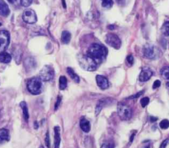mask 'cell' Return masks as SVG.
<instances>
[{
	"label": "cell",
	"mask_w": 169,
	"mask_h": 148,
	"mask_svg": "<svg viewBox=\"0 0 169 148\" xmlns=\"http://www.w3.org/2000/svg\"><path fill=\"white\" fill-rule=\"evenodd\" d=\"M107 54V48L104 46L97 43L91 44L87 51V55L93 58L97 64L102 62Z\"/></svg>",
	"instance_id": "6da1fadb"
},
{
	"label": "cell",
	"mask_w": 169,
	"mask_h": 148,
	"mask_svg": "<svg viewBox=\"0 0 169 148\" xmlns=\"http://www.w3.org/2000/svg\"><path fill=\"white\" fill-rule=\"evenodd\" d=\"M77 59L79 65L84 70L93 72L97 70L98 64L87 54V55H79L78 56Z\"/></svg>",
	"instance_id": "7a4b0ae2"
},
{
	"label": "cell",
	"mask_w": 169,
	"mask_h": 148,
	"mask_svg": "<svg viewBox=\"0 0 169 148\" xmlns=\"http://www.w3.org/2000/svg\"><path fill=\"white\" fill-rule=\"evenodd\" d=\"M27 89L32 95L41 94L42 91V80L39 77H32L27 81Z\"/></svg>",
	"instance_id": "3957f363"
},
{
	"label": "cell",
	"mask_w": 169,
	"mask_h": 148,
	"mask_svg": "<svg viewBox=\"0 0 169 148\" xmlns=\"http://www.w3.org/2000/svg\"><path fill=\"white\" fill-rule=\"evenodd\" d=\"M143 52L144 56L150 60H155L161 55L159 49L152 44H146L143 46Z\"/></svg>",
	"instance_id": "277c9868"
},
{
	"label": "cell",
	"mask_w": 169,
	"mask_h": 148,
	"mask_svg": "<svg viewBox=\"0 0 169 148\" xmlns=\"http://www.w3.org/2000/svg\"><path fill=\"white\" fill-rule=\"evenodd\" d=\"M118 116L122 120H128L132 116V108L122 102H119L117 106Z\"/></svg>",
	"instance_id": "5b68a950"
},
{
	"label": "cell",
	"mask_w": 169,
	"mask_h": 148,
	"mask_svg": "<svg viewBox=\"0 0 169 148\" xmlns=\"http://www.w3.org/2000/svg\"><path fill=\"white\" fill-rule=\"evenodd\" d=\"M54 77V70L50 66H44L39 73V78L42 81H49L52 80Z\"/></svg>",
	"instance_id": "8992f818"
},
{
	"label": "cell",
	"mask_w": 169,
	"mask_h": 148,
	"mask_svg": "<svg viewBox=\"0 0 169 148\" xmlns=\"http://www.w3.org/2000/svg\"><path fill=\"white\" fill-rule=\"evenodd\" d=\"M105 42L108 45L116 49V50H118L122 45L120 38L116 34L112 33H109L106 34L105 37Z\"/></svg>",
	"instance_id": "52a82bcc"
},
{
	"label": "cell",
	"mask_w": 169,
	"mask_h": 148,
	"mask_svg": "<svg viewBox=\"0 0 169 148\" xmlns=\"http://www.w3.org/2000/svg\"><path fill=\"white\" fill-rule=\"evenodd\" d=\"M23 21L28 24H34L37 21V14L31 9H27L23 13Z\"/></svg>",
	"instance_id": "ba28073f"
},
{
	"label": "cell",
	"mask_w": 169,
	"mask_h": 148,
	"mask_svg": "<svg viewBox=\"0 0 169 148\" xmlns=\"http://www.w3.org/2000/svg\"><path fill=\"white\" fill-rule=\"evenodd\" d=\"M10 43V35L7 31H0V49L4 50L8 48Z\"/></svg>",
	"instance_id": "9c48e42d"
},
{
	"label": "cell",
	"mask_w": 169,
	"mask_h": 148,
	"mask_svg": "<svg viewBox=\"0 0 169 148\" xmlns=\"http://www.w3.org/2000/svg\"><path fill=\"white\" fill-rule=\"evenodd\" d=\"M153 76V72L149 67H144L140 74L139 80L141 82H145L150 80Z\"/></svg>",
	"instance_id": "30bf717a"
},
{
	"label": "cell",
	"mask_w": 169,
	"mask_h": 148,
	"mask_svg": "<svg viewBox=\"0 0 169 148\" xmlns=\"http://www.w3.org/2000/svg\"><path fill=\"white\" fill-rule=\"evenodd\" d=\"M96 81L97 85L100 87L101 89L104 90L108 88L109 82L106 77L101 75H98L96 77Z\"/></svg>",
	"instance_id": "8fae6325"
},
{
	"label": "cell",
	"mask_w": 169,
	"mask_h": 148,
	"mask_svg": "<svg viewBox=\"0 0 169 148\" xmlns=\"http://www.w3.org/2000/svg\"><path fill=\"white\" fill-rule=\"evenodd\" d=\"M24 67H25L26 71L29 72H32L34 70V68L36 67L37 63L34 58L29 57V58H27L26 60H24Z\"/></svg>",
	"instance_id": "7c38bea8"
},
{
	"label": "cell",
	"mask_w": 169,
	"mask_h": 148,
	"mask_svg": "<svg viewBox=\"0 0 169 148\" xmlns=\"http://www.w3.org/2000/svg\"><path fill=\"white\" fill-rule=\"evenodd\" d=\"M60 142V128L59 126H55L54 127V148H59Z\"/></svg>",
	"instance_id": "4fadbf2b"
},
{
	"label": "cell",
	"mask_w": 169,
	"mask_h": 148,
	"mask_svg": "<svg viewBox=\"0 0 169 148\" xmlns=\"http://www.w3.org/2000/svg\"><path fill=\"white\" fill-rule=\"evenodd\" d=\"M10 13V9L8 5L4 0H0V15L3 17H7Z\"/></svg>",
	"instance_id": "5bb4252c"
},
{
	"label": "cell",
	"mask_w": 169,
	"mask_h": 148,
	"mask_svg": "<svg viewBox=\"0 0 169 148\" xmlns=\"http://www.w3.org/2000/svg\"><path fill=\"white\" fill-rule=\"evenodd\" d=\"M80 127L81 130L84 132H89L91 130V124L89 120H87L85 118L83 117L80 120Z\"/></svg>",
	"instance_id": "9a60e30c"
},
{
	"label": "cell",
	"mask_w": 169,
	"mask_h": 148,
	"mask_svg": "<svg viewBox=\"0 0 169 148\" xmlns=\"http://www.w3.org/2000/svg\"><path fill=\"white\" fill-rule=\"evenodd\" d=\"M10 139L9 132L6 128L0 129V143L8 141Z\"/></svg>",
	"instance_id": "2e32d148"
},
{
	"label": "cell",
	"mask_w": 169,
	"mask_h": 148,
	"mask_svg": "<svg viewBox=\"0 0 169 148\" xmlns=\"http://www.w3.org/2000/svg\"><path fill=\"white\" fill-rule=\"evenodd\" d=\"M20 107H21V109L23 111V115L24 117V119L25 120V121L28 122L29 119V113H28L27 104L26 103V102L22 101L20 102Z\"/></svg>",
	"instance_id": "e0dca14e"
},
{
	"label": "cell",
	"mask_w": 169,
	"mask_h": 148,
	"mask_svg": "<svg viewBox=\"0 0 169 148\" xmlns=\"http://www.w3.org/2000/svg\"><path fill=\"white\" fill-rule=\"evenodd\" d=\"M108 98H104V99H101L98 101V104L97 105L96 108H95V115H98L101 110L102 109V108L106 105L108 103Z\"/></svg>",
	"instance_id": "ac0fdd59"
},
{
	"label": "cell",
	"mask_w": 169,
	"mask_h": 148,
	"mask_svg": "<svg viewBox=\"0 0 169 148\" xmlns=\"http://www.w3.org/2000/svg\"><path fill=\"white\" fill-rule=\"evenodd\" d=\"M11 61V54L6 52H2L0 53V62L3 63H8Z\"/></svg>",
	"instance_id": "d6986e66"
},
{
	"label": "cell",
	"mask_w": 169,
	"mask_h": 148,
	"mask_svg": "<svg viewBox=\"0 0 169 148\" xmlns=\"http://www.w3.org/2000/svg\"><path fill=\"white\" fill-rule=\"evenodd\" d=\"M71 38H72V35L71 33H69L67 31H63L62 33V43L67 44H68L71 41Z\"/></svg>",
	"instance_id": "ffe728a7"
},
{
	"label": "cell",
	"mask_w": 169,
	"mask_h": 148,
	"mask_svg": "<svg viewBox=\"0 0 169 148\" xmlns=\"http://www.w3.org/2000/svg\"><path fill=\"white\" fill-rule=\"evenodd\" d=\"M67 72L68 73V75L69 76V77H70L74 81H75L76 83H79V81H80V79H79V77L75 73V72L73 71L72 68L67 67Z\"/></svg>",
	"instance_id": "44dd1931"
},
{
	"label": "cell",
	"mask_w": 169,
	"mask_h": 148,
	"mask_svg": "<svg viewBox=\"0 0 169 148\" xmlns=\"http://www.w3.org/2000/svg\"><path fill=\"white\" fill-rule=\"evenodd\" d=\"M67 80L65 76H60L59 79V87L60 90H64L67 87Z\"/></svg>",
	"instance_id": "7402d4cb"
},
{
	"label": "cell",
	"mask_w": 169,
	"mask_h": 148,
	"mask_svg": "<svg viewBox=\"0 0 169 148\" xmlns=\"http://www.w3.org/2000/svg\"><path fill=\"white\" fill-rule=\"evenodd\" d=\"M161 75L165 80H169V66L163 67L161 69Z\"/></svg>",
	"instance_id": "603a6c76"
},
{
	"label": "cell",
	"mask_w": 169,
	"mask_h": 148,
	"mask_svg": "<svg viewBox=\"0 0 169 148\" xmlns=\"http://www.w3.org/2000/svg\"><path fill=\"white\" fill-rule=\"evenodd\" d=\"M161 32L165 36H169V21H167L162 24L161 27Z\"/></svg>",
	"instance_id": "cb8c5ba5"
},
{
	"label": "cell",
	"mask_w": 169,
	"mask_h": 148,
	"mask_svg": "<svg viewBox=\"0 0 169 148\" xmlns=\"http://www.w3.org/2000/svg\"><path fill=\"white\" fill-rule=\"evenodd\" d=\"M102 1V7L105 9H110L113 6L112 0H101Z\"/></svg>",
	"instance_id": "d4e9b609"
},
{
	"label": "cell",
	"mask_w": 169,
	"mask_h": 148,
	"mask_svg": "<svg viewBox=\"0 0 169 148\" xmlns=\"http://www.w3.org/2000/svg\"><path fill=\"white\" fill-rule=\"evenodd\" d=\"M159 126L161 128H162V129L163 130L167 129V128L169 127V121L167 119H164L160 122Z\"/></svg>",
	"instance_id": "484cf974"
},
{
	"label": "cell",
	"mask_w": 169,
	"mask_h": 148,
	"mask_svg": "<svg viewBox=\"0 0 169 148\" xmlns=\"http://www.w3.org/2000/svg\"><path fill=\"white\" fill-rule=\"evenodd\" d=\"M45 144L48 148H50L51 147V144H50V135H49V132L47 131L46 136H45Z\"/></svg>",
	"instance_id": "4316f807"
},
{
	"label": "cell",
	"mask_w": 169,
	"mask_h": 148,
	"mask_svg": "<svg viewBox=\"0 0 169 148\" xmlns=\"http://www.w3.org/2000/svg\"><path fill=\"white\" fill-rule=\"evenodd\" d=\"M140 102H141V107L143 108L145 107L149 104V102H150V98H149L148 97H143L141 99Z\"/></svg>",
	"instance_id": "83f0119b"
},
{
	"label": "cell",
	"mask_w": 169,
	"mask_h": 148,
	"mask_svg": "<svg viewBox=\"0 0 169 148\" xmlns=\"http://www.w3.org/2000/svg\"><path fill=\"white\" fill-rule=\"evenodd\" d=\"M32 2V0H21V6L24 7H27L31 6Z\"/></svg>",
	"instance_id": "f1b7e54d"
},
{
	"label": "cell",
	"mask_w": 169,
	"mask_h": 148,
	"mask_svg": "<svg viewBox=\"0 0 169 148\" xmlns=\"http://www.w3.org/2000/svg\"><path fill=\"white\" fill-rule=\"evenodd\" d=\"M101 148H114V144L112 142H105L102 145Z\"/></svg>",
	"instance_id": "f546056e"
},
{
	"label": "cell",
	"mask_w": 169,
	"mask_h": 148,
	"mask_svg": "<svg viewBox=\"0 0 169 148\" xmlns=\"http://www.w3.org/2000/svg\"><path fill=\"white\" fill-rule=\"evenodd\" d=\"M62 97L61 96H58V98H57V101L56 102V104H55V107H54V110L55 111H57L58 108H59V105H60V103L62 102Z\"/></svg>",
	"instance_id": "4dcf8cb0"
},
{
	"label": "cell",
	"mask_w": 169,
	"mask_h": 148,
	"mask_svg": "<svg viewBox=\"0 0 169 148\" xmlns=\"http://www.w3.org/2000/svg\"><path fill=\"white\" fill-rule=\"evenodd\" d=\"M143 93H144V91H141L140 92H138L137 93H136V95H133L130 97H128V98H129V99H133V98H137L138 97H140V96H141L143 94Z\"/></svg>",
	"instance_id": "1f68e13d"
},
{
	"label": "cell",
	"mask_w": 169,
	"mask_h": 148,
	"mask_svg": "<svg viewBox=\"0 0 169 148\" xmlns=\"http://www.w3.org/2000/svg\"><path fill=\"white\" fill-rule=\"evenodd\" d=\"M126 60H127V62H128L129 65H130V66H132L133 65V62H134V59H133V57L132 55L128 56V57L126 58Z\"/></svg>",
	"instance_id": "d6a6232c"
},
{
	"label": "cell",
	"mask_w": 169,
	"mask_h": 148,
	"mask_svg": "<svg viewBox=\"0 0 169 148\" xmlns=\"http://www.w3.org/2000/svg\"><path fill=\"white\" fill-rule=\"evenodd\" d=\"M161 83L159 80L155 81V82L153 83V89H155L158 88L161 86Z\"/></svg>",
	"instance_id": "836d02e7"
},
{
	"label": "cell",
	"mask_w": 169,
	"mask_h": 148,
	"mask_svg": "<svg viewBox=\"0 0 169 148\" xmlns=\"http://www.w3.org/2000/svg\"><path fill=\"white\" fill-rule=\"evenodd\" d=\"M167 144H168V140H164L162 142V144H161V145L160 146V148H166V147L167 146Z\"/></svg>",
	"instance_id": "e575fe53"
},
{
	"label": "cell",
	"mask_w": 169,
	"mask_h": 148,
	"mask_svg": "<svg viewBox=\"0 0 169 148\" xmlns=\"http://www.w3.org/2000/svg\"><path fill=\"white\" fill-rule=\"evenodd\" d=\"M150 120H151V122H156V121L157 120V118L151 116V117H150Z\"/></svg>",
	"instance_id": "d590c367"
},
{
	"label": "cell",
	"mask_w": 169,
	"mask_h": 148,
	"mask_svg": "<svg viewBox=\"0 0 169 148\" xmlns=\"http://www.w3.org/2000/svg\"><path fill=\"white\" fill-rule=\"evenodd\" d=\"M116 2H118V4H122V3H124V2H125V0H116Z\"/></svg>",
	"instance_id": "8d00e7d4"
},
{
	"label": "cell",
	"mask_w": 169,
	"mask_h": 148,
	"mask_svg": "<svg viewBox=\"0 0 169 148\" xmlns=\"http://www.w3.org/2000/svg\"><path fill=\"white\" fill-rule=\"evenodd\" d=\"M62 5H63V8H66V2L65 0H62Z\"/></svg>",
	"instance_id": "74e56055"
},
{
	"label": "cell",
	"mask_w": 169,
	"mask_h": 148,
	"mask_svg": "<svg viewBox=\"0 0 169 148\" xmlns=\"http://www.w3.org/2000/svg\"><path fill=\"white\" fill-rule=\"evenodd\" d=\"M38 128V122H34V128H35V129H37Z\"/></svg>",
	"instance_id": "f35d334b"
},
{
	"label": "cell",
	"mask_w": 169,
	"mask_h": 148,
	"mask_svg": "<svg viewBox=\"0 0 169 148\" xmlns=\"http://www.w3.org/2000/svg\"><path fill=\"white\" fill-rule=\"evenodd\" d=\"M136 136V134H133L132 135V136H131V137H130V141H131V142L133 141V137H134V136Z\"/></svg>",
	"instance_id": "ab89813d"
},
{
	"label": "cell",
	"mask_w": 169,
	"mask_h": 148,
	"mask_svg": "<svg viewBox=\"0 0 169 148\" xmlns=\"http://www.w3.org/2000/svg\"><path fill=\"white\" fill-rule=\"evenodd\" d=\"M7 1L9 2V3H13L15 2L17 0H7Z\"/></svg>",
	"instance_id": "60d3db41"
},
{
	"label": "cell",
	"mask_w": 169,
	"mask_h": 148,
	"mask_svg": "<svg viewBox=\"0 0 169 148\" xmlns=\"http://www.w3.org/2000/svg\"><path fill=\"white\" fill-rule=\"evenodd\" d=\"M167 89H168V92H169V81L168 82H167Z\"/></svg>",
	"instance_id": "b9f144b4"
},
{
	"label": "cell",
	"mask_w": 169,
	"mask_h": 148,
	"mask_svg": "<svg viewBox=\"0 0 169 148\" xmlns=\"http://www.w3.org/2000/svg\"><path fill=\"white\" fill-rule=\"evenodd\" d=\"M108 28H110L111 30H112V29L114 28V26H112V27H111V26H109Z\"/></svg>",
	"instance_id": "7bdbcfd3"
},
{
	"label": "cell",
	"mask_w": 169,
	"mask_h": 148,
	"mask_svg": "<svg viewBox=\"0 0 169 148\" xmlns=\"http://www.w3.org/2000/svg\"><path fill=\"white\" fill-rule=\"evenodd\" d=\"M40 148H44V147H43V146H41V147H40Z\"/></svg>",
	"instance_id": "ee69618b"
},
{
	"label": "cell",
	"mask_w": 169,
	"mask_h": 148,
	"mask_svg": "<svg viewBox=\"0 0 169 148\" xmlns=\"http://www.w3.org/2000/svg\"><path fill=\"white\" fill-rule=\"evenodd\" d=\"M2 25V23H0V26H1Z\"/></svg>",
	"instance_id": "f6af8a7d"
},
{
	"label": "cell",
	"mask_w": 169,
	"mask_h": 148,
	"mask_svg": "<svg viewBox=\"0 0 169 148\" xmlns=\"http://www.w3.org/2000/svg\"><path fill=\"white\" fill-rule=\"evenodd\" d=\"M147 148H150V147H147Z\"/></svg>",
	"instance_id": "bcb514c9"
}]
</instances>
